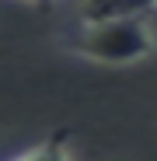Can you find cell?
I'll return each mask as SVG.
<instances>
[{"instance_id": "cell-4", "label": "cell", "mask_w": 157, "mask_h": 161, "mask_svg": "<svg viewBox=\"0 0 157 161\" xmlns=\"http://www.w3.org/2000/svg\"><path fill=\"white\" fill-rule=\"evenodd\" d=\"M84 4H87V7H84V14H94V11H101L105 4H112V0H84Z\"/></svg>"}, {"instance_id": "cell-6", "label": "cell", "mask_w": 157, "mask_h": 161, "mask_svg": "<svg viewBox=\"0 0 157 161\" xmlns=\"http://www.w3.org/2000/svg\"><path fill=\"white\" fill-rule=\"evenodd\" d=\"M150 14H154V18H157V7H154V11H150Z\"/></svg>"}, {"instance_id": "cell-5", "label": "cell", "mask_w": 157, "mask_h": 161, "mask_svg": "<svg viewBox=\"0 0 157 161\" xmlns=\"http://www.w3.org/2000/svg\"><path fill=\"white\" fill-rule=\"evenodd\" d=\"M21 4H32V7H49L52 0H21Z\"/></svg>"}, {"instance_id": "cell-2", "label": "cell", "mask_w": 157, "mask_h": 161, "mask_svg": "<svg viewBox=\"0 0 157 161\" xmlns=\"http://www.w3.org/2000/svg\"><path fill=\"white\" fill-rule=\"evenodd\" d=\"M11 161H73V154H70L66 133H56V137H45L42 144H35V147H28V151L14 154Z\"/></svg>"}, {"instance_id": "cell-1", "label": "cell", "mask_w": 157, "mask_h": 161, "mask_svg": "<svg viewBox=\"0 0 157 161\" xmlns=\"http://www.w3.org/2000/svg\"><path fill=\"white\" fill-rule=\"evenodd\" d=\"M63 46L98 67H133L157 49V28L147 14H84Z\"/></svg>"}, {"instance_id": "cell-3", "label": "cell", "mask_w": 157, "mask_h": 161, "mask_svg": "<svg viewBox=\"0 0 157 161\" xmlns=\"http://www.w3.org/2000/svg\"><path fill=\"white\" fill-rule=\"evenodd\" d=\"M154 7H157V0H112L94 14H150Z\"/></svg>"}]
</instances>
